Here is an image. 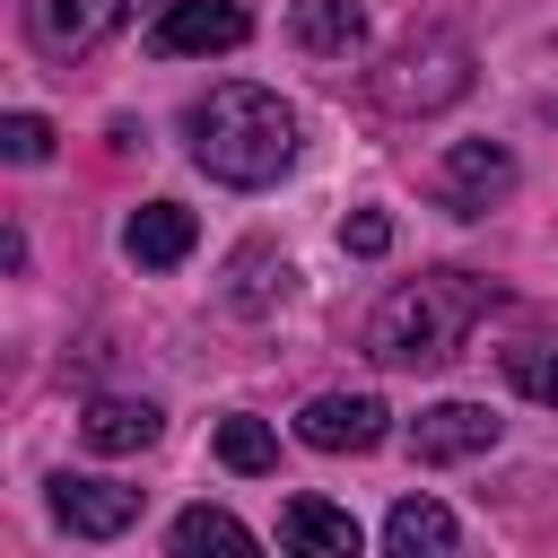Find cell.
Here are the masks:
<instances>
[{
  "instance_id": "7c38bea8",
  "label": "cell",
  "mask_w": 558,
  "mask_h": 558,
  "mask_svg": "<svg viewBox=\"0 0 558 558\" xmlns=\"http://www.w3.org/2000/svg\"><path fill=\"white\" fill-rule=\"evenodd\" d=\"M157 427H166V410H157V401H131V392H96V401L78 410V436H87L96 453H148Z\"/></svg>"
},
{
  "instance_id": "30bf717a",
  "label": "cell",
  "mask_w": 558,
  "mask_h": 558,
  "mask_svg": "<svg viewBox=\"0 0 558 558\" xmlns=\"http://www.w3.org/2000/svg\"><path fill=\"white\" fill-rule=\"evenodd\" d=\"M279 541L305 549V558H357V549H366L357 514L331 506V497H288V506H279Z\"/></svg>"
},
{
  "instance_id": "277c9868",
  "label": "cell",
  "mask_w": 558,
  "mask_h": 558,
  "mask_svg": "<svg viewBox=\"0 0 558 558\" xmlns=\"http://www.w3.org/2000/svg\"><path fill=\"white\" fill-rule=\"evenodd\" d=\"M235 44H253V9H244V0H166L157 26H148V52H157V61L235 52Z\"/></svg>"
},
{
  "instance_id": "9c48e42d",
  "label": "cell",
  "mask_w": 558,
  "mask_h": 558,
  "mask_svg": "<svg viewBox=\"0 0 558 558\" xmlns=\"http://www.w3.org/2000/svg\"><path fill=\"white\" fill-rule=\"evenodd\" d=\"M52 514H61L78 541H113V532L140 523V488H122V480H87V471H61V480H52Z\"/></svg>"
},
{
  "instance_id": "d6986e66",
  "label": "cell",
  "mask_w": 558,
  "mask_h": 558,
  "mask_svg": "<svg viewBox=\"0 0 558 558\" xmlns=\"http://www.w3.org/2000/svg\"><path fill=\"white\" fill-rule=\"evenodd\" d=\"M0 157H9V166H44V157H52V122H44V113H9V122H0Z\"/></svg>"
},
{
  "instance_id": "7a4b0ae2",
  "label": "cell",
  "mask_w": 558,
  "mask_h": 558,
  "mask_svg": "<svg viewBox=\"0 0 558 558\" xmlns=\"http://www.w3.org/2000/svg\"><path fill=\"white\" fill-rule=\"evenodd\" d=\"M488 305H497V288L471 279V270L401 279V288L366 314V357H375V366H445V357L471 340V323H480Z\"/></svg>"
},
{
  "instance_id": "3957f363",
  "label": "cell",
  "mask_w": 558,
  "mask_h": 558,
  "mask_svg": "<svg viewBox=\"0 0 558 558\" xmlns=\"http://www.w3.org/2000/svg\"><path fill=\"white\" fill-rule=\"evenodd\" d=\"M366 87H375L384 113H445V105L471 96V44H462L453 26H427V35L392 44L384 70H375Z\"/></svg>"
},
{
  "instance_id": "8992f818",
  "label": "cell",
  "mask_w": 558,
  "mask_h": 558,
  "mask_svg": "<svg viewBox=\"0 0 558 558\" xmlns=\"http://www.w3.org/2000/svg\"><path fill=\"white\" fill-rule=\"evenodd\" d=\"M506 192H514V148H506V140H453V148H445L436 201H445L453 218H480V209L506 201Z\"/></svg>"
},
{
  "instance_id": "52a82bcc",
  "label": "cell",
  "mask_w": 558,
  "mask_h": 558,
  "mask_svg": "<svg viewBox=\"0 0 558 558\" xmlns=\"http://www.w3.org/2000/svg\"><path fill=\"white\" fill-rule=\"evenodd\" d=\"M384 427H392V410L375 392H314L296 410V436L314 453H366V445H384Z\"/></svg>"
},
{
  "instance_id": "ba28073f",
  "label": "cell",
  "mask_w": 558,
  "mask_h": 558,
  "mask_svg": "<svg viewBox=\"0 0 558 558\" xmlns=\"http://www.w3.org/2000/svg\"><path fill=\"white\" fill-rule=\"evenodd\" d=\"M506 436V418L488 410V401H427L418 418H410V453L418 462H471V453H488Z\"/></svg>"
},
{
  "instance_id": "5b68a950",
  "label": "cell",
  "mask_w": 558,
  "mask_h": 558,
  "mask_svg": "<svg viewBox=\"0 0 558 558\" xmlns=\"http://www.w3.org/2000/svg\"><path fill=\"white\" fill-rule=\"evenodd\" d=\"M140 17V0H26V44L44 61H78L105 35H122Z\"/></svg>"
},
{
  "instance_id": "8fae6325",
  "label": "cell",
  "mask_w": 558,
  "mask_h": 558,
  "mask_svg": "<svg viewBox=\"0 0 558 558\" xmlns=\"http://www.w3.org/2000/svg\"><path fill=\"white\" fill-rule=\"evenodd\" d=\"M192 244H201V218H192L183 201H148V209H131V227H122V253H131L140 270H174Z\"/></svg>"
},
{
  "instance_id": "5bb4252c",
  "label": "cell",
  "mask_w": 558,
  "mask_h": 558,
  "mask_svg": "<svg viewBox=\"0 0 558 558\" xmlns=\"http://www.w3.org/2000/svg\"><path fill=\"white\" fill-rule=\"evenodd\" d=\"M288 288H296V262L270 253V244H244L227 262V305L235 314H270V305H288Z\"/></svg>"
},
{
  "instance_id": "6da1fadb",
  "label": "cell",
  "mask_w": 558,
  "mask_h": 558,
  "mask_svg": "<svg viewBox=\"0 0 558 558\" xmlns=\"http://www.w3.org/2000/svg\"><path fill=\"white\" fill-rule=\"evenodd\" d=\"M183 131H192L201 174H218V183H235V192H262V183H279V174L296 166V113H288L270 87H253V78L209 87Z\"/></svg>"
},
{
  "instance_id": "2e32d148",
  "label": "cell",
  "mask_w": 558,
  "mask_h": 558,
  "mask_svg": "<svg viewBox=\"0 0 558 558\" xmlns=\"http://www.w3.org/2000/svg\"><path fill=\"white\" fill-rule=\"evenodd\" d=\"M174 549L201 558V549H227V558H253V532L227 514V506H183L174 514Z\"/></svg>"
},
{
  "instance_id": "ffe728a7",
  "label": "cell",
  "mask_w": 558,
  "mask_h": 558,
  "mask_svg": "<svg viewBox=\"0 0 558 558\" xmlns=\"http://www.w3.org/2000/svg\"><path fill=\"white\" fill-rule=\"evenodd\" d=\"M340 244H349L357 262H375V253H392V218H384V209H349V227H340Z\"/></svg>"
},
{
  "instance_id": "9a60e30c",
  "label": "cell",
  "mask_w": 558,
  "mask_h": 558,
  "mask_svg": "<svg viewBox=\"0 0 558 558\" xmlns=\"http://www.w3.org/2000/svg\"><path fill=\"white\" fill-rule=\"evenodd\" d=\"M462 541V523H453V506H436V497H401L392 514H384V549L392 558H445Z\"/></svg>"
},
{
  "instance_id": "e0dca14e",
  "label": "cell",
  "mask_w": 558,
  "mask_h": 558,
  "mask_svg": "<svg viewBox=\"0 0 558 558\" xmlns=\"http://www.w3.org/2000/svg\"><path fill=\"white\" fill-rule=\"evenodd\" d=\"M218 462H227V471H244V480H262V471L279 462V436H270L262 418H244V410H235V418H218Z\"/></svg>"
},
{
  "instance_id": "ac0fdd59",
  "label": "cell",
  "mask_w": 558,
  "mask_h": 558,
  "mask_svg": "<svg viewBox=\"0 0 558 558\" xmlns=\"http://www.w3.org/2000/svg\"><path fill=\"white\" fill-rule=\"evenodd\" d=\"M506 384L541 410H558V340H514L506 349Z\"/></svg>"
},
{
  "instance_id": "4fadbf2b",
  "label": "cell",
  "mask_w": 558,
  "mask_h": 558,
  "mask_svg": "<svg viewBox=\"0 0 558 558\" xmlns=\"http://www.w3.org/2000/svg\"><path fill=\"white\" fill-rule=\"evenodd\" d=\"M288 35L305 52H323V61H357L366 52V9L357 0H296L288 9Z\"/></svg>"
}]
</instances>
